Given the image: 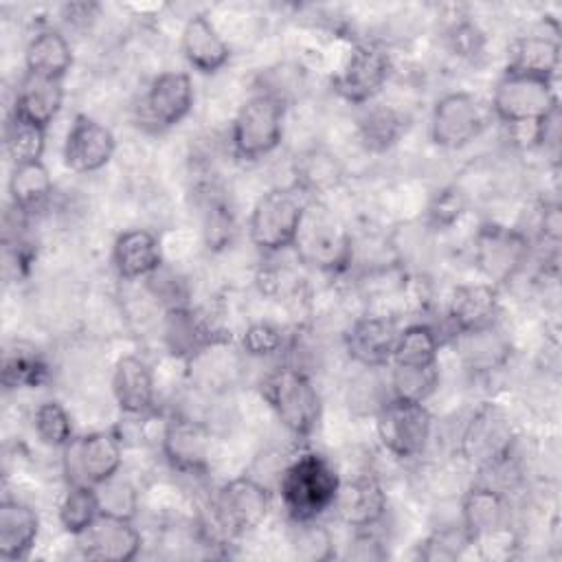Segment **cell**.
Masks as SVG:
<instances>
[{"label":"cell","mask_w":562,"mask_h":562,"mask_svg":"<svg viewBox=\"0 0 562 562\" xmlns=\"http://www.w3.org/2000/svg\"><path fill=\"white\" fill-rule=\"evenodd\" d=\"M340 481L336 465L327 457L301 452L281 470L277 490L290 520L303 522L316 520L331 509Z\"/></svg>","instance_id":"cell-1"},{"label":"cell","mask_w":562,"mask_h":562,"mask_svg":"<svg viewBox=\"0 0 562 562\" xmlns=\"http://www.w3.org/2000/svg\"><path fill=\"white\" fill-rule=\"evenodd\" d=\"M272 505L270 490L252 476H237L224 483L202 520V533L211 544H226L231 538L257 529Z\"/></svg>","instance_id":"cell-2"},{"label":"cell","mask_w":562,"mask_h":562,"mask_svg":"<svg viewBox=\"0 0 562 562\" xmlns=\"http://www.w3.org/2000/svg\"><path fill=\"white\" fill-rule=\"evenodd\" d=\"M261 395L290 435H312L321 417V397L303 369L283 364L270 371L261 384Z\"/></svg>","instance_id":"cell-3"},{"label":"cell","mask_w":562,"mask_h":562,"mask_svg":"<svg viewBox=\"0 0 562 562\" xmlns=\"http://www.w3.org/2000/svg\"><path fill=\"white\" fill-rule=\"evenodd\" d=\"M296 257L323 272H340L351 263V235L327 209L307 202L294 241Z\"/></svg>","instance_id":"cell-4"},{"label":"cell","mask_w":562,"mask_h":562,"mask_svg":"<svg viewBox=\"0 0 562 562\" xmlns=\"http://www.w3.org/2000/svg\"><path fill=\"white\" fill-rule=\"evenodd\" d=\"M283 99L268 90L248 97L231 123L233 154L244 160H257L274 151L283 138Z\"/></svg>","instance_id":"cell-5"},{"label":"cell","mask_w":562,"mask_h":562,"mask_svg":"<svg viewBox=\"0 0 562 562\" xmlns=\"http://www.w3.org/2000/svg\"><path fill=\"white\" fill-rule=\"evenodd\" d=\"M307 202V195L296 184L266 191L248 217L250 241L263 252L290 248Z\"/></svg>","instance_id":"cell-6"},{"label":"cell","mask_w":562,"mask_h":562,"mask_svg":"<svg viewBox=\"0 0 562 562\" xmlns=\"http://www.w3.org/2000/svg\"><path fill=\"white\" fill-rule=\"evenodd\" d=\"M461 525L472 544L483 551L494 544L490 558H507L512 553V507L501 490L485 483L470 487L461 503Z\"/></svg>","instance_id":"cell-7"},{"label":"cell","mask_w":562,"mask_h":562,"mask_svg":"<svg viewBox=\"0 0 562 562\" xmlns=\"http://www.w3.org/2000/svg\"><path fill=\"white\" fill-rule=\"evenodd\" d=\"M514 439L516 435L507 413L496 404H483L465 422L459 437V452L468 463L492 470L509 461Z\"/></svg>","instance_id":"cell-8"},{"label":"cell","mask_w":562,"mask_h":562,"mask_svg":"<svg viewBox=\"0 0 562 562\" xmlns=\"http://www.w3.org/2000/svg\"><path fill=\"white\" fill-rule=\"evenodd\" d=\"M558 108V97L549 79L505 72L492 94V112L503 123L536 125Z\"/></svg>","instance_id":"cell-9"},{"label":"cell","mask_w":562,"mask_h":562,"mask_svg":"<svg viewBox=\"0 0 562 562\" xmlns=\"http://www.w3.org/2000/svg\"><path fill=\"white\" fill-rule=\"evenodd\" d=\"M123 463L121 439L110 430L72 437L64 446V474L68 485H101L116 476Z\"/></svg>","instance_id":"cell-10"},{"label":"cell","mask_w":562,"mask_h":562,"mask_svg":"<svg viewBox=\"0 0 562 562\" xmlns=\"http://www.w3.org/2000/svg\"><path fill=\"white\" fill-rule=\"evenodd\" d=\"M375 430L380 443L397 459L419 457L430 439L432 417L424 402L389 397L378 408Z\"/></svg>","instance_id":"cell-11"},{"label":"cell","mask_w":562,"mask_h":562,"mask_svg":"<svg viewBox=\"0 0 562 562\" xmlns=\"http://www.w3.org/2000/svg\"><path fill=\"white\" fill-rule=\"evenodd\" d=\"M391 72L389 53L375 42H360L351 48L340 70L331 77V88L349 103H369L386 83Z\"/></svg>","instance_id":"cell-12"},{"label":"cell","mask_w":562,"mask_h":562,"mask_svg":"<svg viewBox=\"0 0 562 562\" xmlns=\"http://www.w3.org/2000/svg\"><path fill=\"white\" fill-rule=\"evenodd\" d=\"M487 125L485 108L470 92L443 94L430 114V138L446 149L470 145Z\"/></svg>","instance_id":"cell-13"},{"label":"cell","mask_w":562,"mask_h":562,"mask_svg":"<svg viewBox=\"0 0 562 562\" xmlns=\"http://www.w3.org/2000/svg\"><path fill=\"white\" fill-rule=\"evenodd\" d=\"M527 255L529 241L514 228L485 224L474 237V263L492 285L509 281L522 268Z\"/></svg>","instance_id":"cell-14"},{"label":"cell","mask_w":562,"mask_h":562,"mask_svg":"<svg viewBox=\"0 0 562 562\" xmlns=\"http://www.w3.org/2000/svg\"><path fill=\"white\" fill-rule=\"evenodd\" d=\"M193 108V83L187 72L169 70L158 75L138 105V121L151 132L178 125Z\"/></svg>","instance_id":"cell-15"},{"label":"cell","mask_w":562,"mask_h":562,"mask_svg":"<svg viewBox=\"0 0 562 562\" xmlns=\"http://www.w3.org/2000/svg\"><path fill=\"white\" fill-rule=\"evenodd\" d=\"M77 549L88 560L101 562H127L140 551V533L132 518L99 514L97 520L75 536Z\"/></svg>","instance_id":"cell-16"},{"label":"cell","mask_w":562,"mask_h":562,"mask_svg":"<svg viewBox=\"0 0 562 562\" xmlns=\"http://www.w3.org/2000/svg\"><path fill=\"white\" fill-rule=\"evenodd\" d=\"M114 134L88 114H77L64 140V162L77 173H94L114 156Z\"/></svg>","instance_id":"cell-17"},{"label":"cell","mask_w":562,"mask_h":562,"mask_svg":"<svg viewBox=\"0 0 562 562\" xmlns=\"http://www.w3.org/2000/svg\"><path fill=\"white\" fill-rule=\"evenodd\" d=\"M160 450L173 470L187 474L206 472L211 457V432L204 424L176 415L162 428Z\"/></svg>","instance_id":"cell-18"},{"label":"cell","mask_w":562,"mask_h":562,"mask_svg":"<svg viewBox=\"0 0 562 562\" xmlns=\"http://www.w3.org/2000/svg\"><path fill=\"white\" fill-rule=\"evenodd\" d=\"M400 327L389 316H360L345 331L347 356L364 369H382L391 364Z\"/></svg>","instance_id":"cell-19"},{"label":"cell","mask_w":562,"mask_h":562,"mask_svg":"<svg viewBox=\"0 0 562 562\" xmlns=\"http://www.w3.org/2000/svg\"><path fill=\"white\" fill-rule=\"evenodd\" d=\"M331 512L351 529H371L386 514V494L380 481L369 474L340 481Z\"/></svg>","instance_id":"cell-20"},{"label":"cell","mask_w":562,"mask_h":562,"mask_svg":"<svg viewBox=\"0 0 562 562\" xmlns=\"http://www.w3.org/2000/svg\"><path fill=\"white\" fill-rule=\"evenodd\" d=\"M498 318V292L492 283L457 285L448 305V331L454 338L459 331L494 325Z\"/></svg>","instance_id":"cell-21"},{"label":"cell","mask_w":562,"mask_h":562,"mask_svg":"<svg viewBox=\"0 0 562 562\" xmlns=\"http://www.w3.org/2000/svg\"><path fill=\"white\" fill-rule=\"evenodd\" d=\"M180 48L189 66H193L198 72H204V75L217 72L231 59L228 44L217 33L213 22L202 13H195L184 22L182 35H180Z\"/></svg>","instance_id":"cell-22"},{"label":"cell","mask_w":562,"mask_h":562,"mask_svg":"<svg viewBox=\"0 0 562 562\" xmlns=\"http://www.w3.org/2000/svg\"><path fill=\"white\" fill-rule=\"evenodd\" d=\"M222 340L220 329L200 312L182 305L171 307L165 318V342L173 356L195 358Z\"/></svg>","instance_id":"cell-23"},{"label":"cell","mask_w":562,"mask_h":562,"mask_svg":"<svg viewBox=\"0 0 562 562\" xmlns=\"http://www.w3.org/2000/svg\"><path fill=\"white\" fill-rule=\"evenodd\" d=\"M459 358L463 367L472 373H490L501 367L512 356V342L498 327V323L481 327V329H470V331H459L452 338Z\"/></svg>","instance_id":"cell-24"},{"label":"cell","mask_w":562,"mask_h":562,"mask_svg":"<svg viewBox=\"0 0 562 562\" xmlns=\"http://www.w3.org/2000/svg\"><path fill=\"white\" fill-rule=\"evenodd\" d=\"M112 263L123 279L151 277L162 266L160 241L145 228L123 231L112 246Z\"/></svg>","instance_id":"cell-25"},{"label":"cell","mask_w":562,"mask_h":562,"mask_svg":"<svg viewBox=\"0 0 562 562\" xmlns=\"http://www.w3.org/2000/svg\"><path fill=\"white\" fill-rule=\"evenodd\" d=\"M61 103H64L61 79L24 72V77L18 83L11 112L46 130L53 123V119L59 114Z\"/></svg>","instance_id":"cell-26"},{"label":"cell","mask_w":562,"mask_h":562,"mask_svg":"<svg viewBox=\"0 0 562 562\" xmlns=\"http://www.w3.org/2000/svg\"><path fill=\"white\" fill-rule=\"evenodd\" d=\"M112 393L127 415H143L154 406V378L138 356H123L112 371Z\"/></svg>","instance_id":"cell-27"},{"label":"cell","mask_w":562,"mask_h":562,"mask_svg":"<svg viewBox=\"0 0 562 562\" xmlns=\"http://www.w3.org/2000/svg\"><path fill=\"white\" fill-rule=\"evenodd\" d=\"M40 533L37 512L20 501L0 503V558L24 560Z\"/></svg>","instance_id":"cell-28"},{"label":"cell","mask_w":562,"mask_h":562,"mask_svg":"<svg viewBox=\"0 0 562 562\" xmlns=\"http://www.w3.org/2000/svg\"><path fill=\"white\" fill-rule=\"evenodd\" d=\"M560 66V44L549 35H520L509 44L507 70L516 75H529L540 79H553Z\"/></svg>","instance_id":"cell-29"},{"label":"cell","mask_w":562,"mask_h":562,"mask_svg":"<svg viewBox=\"0 0 562 562\" xmlns=\"http://www.w3.org/2000/svg\"><path fill=\"white\" fill-rule=\"evenodd\" d=\"M24 66L26 72L50 79H64L72 66V48L59 31H37L26 44Z\"/></svg>","instance_id":"cell-30"},{"label":"cell","mask_w":562,"mask_h":562,"mask_svg":"<svg viewBox=\"0 0 562 562\" xmlns=\"http://www.w3.org/2000/svg\"><path fill=\"white\" fill-rule=\"evenodd\" d=\"M441 338L432 325L415 323L400 329L391 364L395 367H437Z\"/></svg>","instance_id":"cell-31"},{"label":"cell","mask_w":562,"mask_h":562,"mask_svg":"<svg viewBox=\"0 0 562 562\" xmlns=\"http://www.w3.org/2000/svg\"><path fill=\"white\" fill-rule=\"evenodd\" d=\"M50 193H53V180L42 160L13 165L9 176V198L13 206L31 215L50 198Z\"/></svg>","instance_id":"cell-32"},{"label":"cell","mask_w":562,"mask_h":562,"mask_svg":"<svg viewBox=\"0 0 562 562\" xmlns=\"http://www.w3.org/2000/svg\"><path fill=\"white\" fill-rule=\"evenodd\" d=\"M48 378V362L44 356L24 342H15L2 356L4 389H35Z\"/></svg>","instance_id":"cell-33"},{"label":"cell","mask_w":562,"mask_h":562,"mask_svg":"<svg viewBox=\"0 0 562 562\" xmlns=\"http://www.w3.org/2000/svg\"><path fill=\"white\" fill-rule=\"evenodd\" d=\"M46 147V130L13 114L4 123V149L13 165L40 162Z\"/></svg>","instance_id":"cell-34"},{"label":"cell","mask_w":562,"mask_h":562,"mask_svg":"<svg viewBox=\"0 0 562 562\" xmlns=\"http://www.w3.org/2000/svg\"><path fill=\"white\" fill-rule=\"evenodd\" d=\"M404 125V116L397 110L386 105H373L358 121V134L367 149L384 151L397 143Z\"/></svg>","instance_id":"cell-35"},{"label":"cell","mask_w":562,"mask_h":562,"mask_svg":"<svg viewBox=\"0 0 562 562\" xmlns=\"http://www.w3.org/2000/svg\"><path fill=\"white\" fill-rule=\"evenodd\" d=\"M99 514L101 505L92 485H68V492L59 503V522L64 531L77 536L88 529Z\"/></svg>","instance_id":"cell-36"},{"label":"cell","mask_w":562,"mask_h":562,"mask_svg":"<svg viewBox=\"0 0 562 562\" xmlns=\"http://www.w3.org/2000/svg\"><path fill=\"white\" fill-rule=\"evenodd\" d=\"M340 180V167L334 156L323 151H310L296 162V187L305 195H316L336 187Z\"/></svg>","instance_id":"cell-37"},{"label":"cell","mask_w":562,"mask_h":562,"mask_svg":"<svg viewBox=\"0 0 562 562\" xmlns=\"http://www.w3.org/2000/svg\"><path fill=\"white\" fill-rule=\"evenodd\" d=\"M439 382L437 367H395L391 364L389 386L391 397L408 400V402H426V397L435 391Z\"/></svg>","instance_id":"cell-38"},{"label":"cell","mask_w":562,"mask_h":562,"mask_svg":"<svg viewBox=\"0 0 562 562\" xmlns=\"http://www.w3.org/2000/svg\"><path fill=\"white\" fill-rule=\"evenodd\" d=\"M33 428H35L40 441L46 446H53V448H64L75 437L70 415L55 400L37 406V411L33 415Z\"/></svg>","instance_id":"cell-39"},{"label":"cell","mask_w":562,"mask_h":562,"mask_svg":"<svg viewBox=\"0 0 562 562\" xmlns=\"http://www.w3.org/2000/svg\"><path fill=\"white\" fill-rule=\"evenodd\" d=\"M292 549L303 560L321 562L334 555V540L323 525H316V520H303L294 522Z\"/></svg>","instance_id":"cell-40"},{"label":"cell","mask_w":562,"mask_h":562,"mask_svg":"<svg viewBox=\"0 0 562 562\" xmlns=\"http://www.w3.org/2000/svg\"><path fill=\"white\" fill-rule=\"evenodd\" d=\"M94 490H97L99 505H101L103 514L134 518L136 507H138V498H136V492L130 483L119 481L116 476H112V479L103 481L101 485H97Z\"/></svg>","instance_id":"cell-41"},{"label":"cell","mask_w":562,"mask_h":562,"mask_svg":"<svg viewBox=\"0 0 562 562\" xmlns=\"http://www.w3.org/2000/svg\"><path fill=\"white\" fill-rule=\"evenodd\" d=\"M472 544L468 531L463 529V525L454 527H446L435 531L419 549V555L424 560H454L463 553V549Z\"/></svg>","instance_id":"cell-42"},{"label":"cell","mask_w":562,"mask_h":562,"mask_svg":"<svg viewBox=\"0 0 562 562\" xmlns=\"http://www.w3.org/2000/svg\"><path fill=\"white\" fill-rule=\"evenodd\" d=\"M283 345H285L283 331L277 325L263 323V321L248 325L244 336H241V347L252 358H263V356L279 353L283 349Z\"/></svg>","instance_id":"cell-43"},{"label":"cell","mask_w":562,"mask_h":562,"mask_svg":"<svg viewBox=\"0 0 562 562\" xmlns=\"http://www.w3.org/2000/svg\"><path fill=\"white\" fill-rule=\"evenodd\" d=\"M463 209H465V200H463L461 191H457L452 187L441 189L428 206V220L439 228L450 226L463 213Z\"/></svg>","instance_id":"cell-44"},{"label":"cell","mask_w":562,"mask_h":562,"mask_svg":"<svg viewBox=\"0 0 562 562\" xmlns=\"http://www.w3.org/2000/svg\"><path fill=\"white\" fill-rule=\"evenodd\" d=\"M450 46L459 57H474L481 53L483 48V35L481 31L470 24V22H461L450 31Z\"/></svg>","instance_id":"cell-45"},{"label":"cell","mask_w":562,"mask_h":562,"mask_svg":"<svg viewBox=\"0 0 562 562\" xmlns=\"http://www.w3.org/2000/svg\"><path fill=\"white\" fill-rule=\"evenodd\" d=\"M204 233H206L209 246H213V248L224 246L231 239V233H233L231 213L224 206H220V204H211Z\"/></svg>","instance_id":"cell-46"},{"label":"cell","mask_w":562,"mask_h":562,"mask_svg":"<svg viewBox=\"0 0 562 562\" xmlns=\"http://www.w3.org/2000/svg\"><path fill=\"white\" fill-rule=\"evenodd\" d=\"M99 7L92 2H75V4H66L64 7V18L72 24H88L92 18H97Z\"/></svg>","instance_id":"cell-47"}]
</instances>
